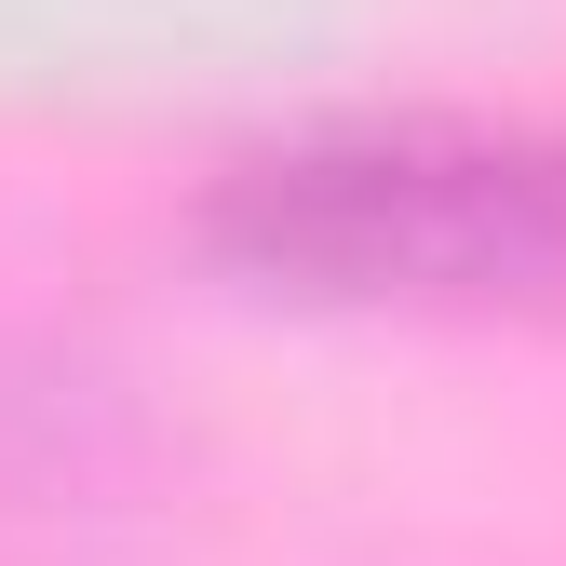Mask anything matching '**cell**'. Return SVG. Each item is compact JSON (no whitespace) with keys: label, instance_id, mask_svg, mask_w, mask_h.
<instances>
[{"label":"cell","instance_id":"obj_1","mask_svg":"<svg viewBox=\"0 0 566 566\" xmlns=\"http://www.w3.org/2000/svg\"><path fill=\"white\" fill-rule=\"evenodd\" d=\"M202 243L324 311H566V135L337 122L230 163Z\"/></svg>","mask_w":566,"mask_h":566}]
</instances>
